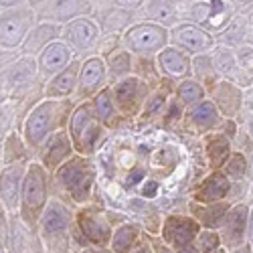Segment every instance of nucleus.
Segmentation results:
<instances>
[{"label":"nucleus","mask_w":253,"mask_h":253,"mask_svg":"<svg viewBox=\"0 0 253 253\" xmlns=\"http://www.w3.org/2000/svg\"><path fill=\"white\" fill-rule=\"evenodd\" d=\"M67 114L69 103L65 99H43L37 103L20 126V136H23L27 148L37 152L49 136L63 130L61 126L65 124Z\"/></svg>","instance_id":"f257e3e1"},{"label":"nucleus","mask_w":253,"mask_h":253,"mask_svg":"<svg viewBox=\"0 0 253 253\" xmlns=\"http://www.w3.org/2000/svg\"><path fill=\"white\" fill-rule=\"evenodd\" d=\"M47 203H49V172L41 166V162L33 160L27 164V172H25V180H23L20 209H18L20 219L31 229H35Z\"/></svg>","instance_id":"f03ea898"},{"label":"nucleus","mask_w":253,"mask_h":253,"mask_svg":"<svg viewBox=\"0 0 253 253\" xmlns=\"http://www.w3.org/2000/svg\"><path fill=\"white\" fill-rule=\"evenodd\" d=\"M53 174L55 182L69 193L75 203H85L89 199L93 186V164L87 156H71Z\"/></svg>","instance_id":"7ed1b4c3"},{"label":"nucleus","mask_w":253,"mask_h":253,"mask_svg":"<svg viewBox=\"0 0 253 253\" xmlns=\"http://www.w3.org/2000/svg\"><path fill=\"white\" fill-rule=\"evenodd\" d=\"M35 23H37L35 6L23 4L16 8L0 10V49L8 53H18Z\"/></svg>","instance_id":"20e7f679"},{"label":"nucleus","mask_w":253,"mask_h":253,"mask_svg":"<svg viewBox=\"0 0 253 253\" xmlns=\"http://www.w3.org/2000/svg\"><path fill=\"white\" fill-rule=\"evenodd\" d=\"M69 138L73 144V150L79 152V156H89L97 150V144L101 140V124L95 120L91 105L81 103L73 110L69 118Z\"/></svg>","instance_id":"39448f33"},{"label":"nucleus","mask_w":253,"mask_h":253,"mask_svg":"<svg viewBox=\"0 0 253 253\" xmlns=\"http://www.w3.org/2000/svg\"><path fill=\"white\" fill-rule=\"evenodd\" d=\"M122 43L128 53L134 55H154L168 47V29L156 23H138L124 31Z\"/></svg>","instance_id":"423d86ee"},{"label":"nucleus","mask_w":253,"mask_h":253,"mask_svg":"<svg viewBox=\"0 0 253 253\" xmlns=\"http://www.w3.org/2000/svg\"><path fill=\"white\" fill-rule=\"evenodd\" d=\"M27 164L29 162L0 166V205L10 215H16L20 209V193H23Z\"/></svg>","instance_id":"0eeeda50"},{"label":"nucleus","mask_w":253,"mask_h":253,"mask_svg":"<svg viewBox=\"0 0 253 253\" xmlns=\"http://www.w3.org/2000/svg\"><path fill=\"white\" fill-rule=\"evenodd\" d=\"M39 77L37 71V59L29 55H18L14 61H10L8 65L0 73V83L8 93H16L29 89L33 85V81Z\"/></svg>","instance_id":"6e6552de"},{"label":"nucleus","mask_w":253,"mask_h":253,"mask_svg":"<svg viewBox=\"0 0 253 253\" xmlns=\"http://www.w3.org/2000/svg\"><path fill=\"white\" fill-rule=\"evenodd\" d=\"M168 41L176 49L184 53H195V55L205 53L215 45L213 35L193 23H182V25H176L172 31H168Z\"/></svg>","instance_id":"1a4fd4ad"},{"label":"nucleus","mask_w":253,"mask_h":253,"mask_svg":"<svg viewBox=\"0 0 253 253\" xmlns=\"http://www.w3.org/2000/svg\"><path fill=\"white\" fill-rule=\"evenodd\" d=\"M35 59H37L39 77H43L45 81H49L53 75L63 71L73 61V49L63 39H57V41H53L51 45H47Z\"/></svg>","instance_id":"9d476101"},{"label":"nucleus","mask_w":253,"mask_h":253,"mask_svg":"<svg viewBox=\"0 0 253 253\" xmlns=\"http://www.w3.org/2000/svg\"><path fill=\"white\" fill-rule=\"evenodd\" d=\"M37 154H39L37 162H41V166H43L47 172H55L57 168L63 162H67L73 154V144H71L69 134L65 130L55 132L53 136H49L45 140V144L37 150Z\"/></svg>","instance_id":"9b49d317"},{"label":"nucleus","mask_w":253,"mask_h":253,"mask_svg":"<svg viewBox=\"0 0 253 253\" xmlns=\"http://www.w3.org/2000/svg\"><path fill=\"white\" fill-rule=\"evenodd\" d=\"M61 39L75 51H87L97 43L99 25L95 23V20H91L89 16L73 18L65 27H63Z\"/></svg>","instance_id":"f8f14e48"},{"label":"nucleus","mask_w":253,"mask_h":253,"mask_svg":"<svg viewBox=\"0 0 253 253\" xmlns=\"http://www.w3.org/2000/svg\"><path fill=\"white\" fill-rule=\"evenodd\" d=\"M61 33H63V27L59 23H53V20H39L35 27L29 31L27 39L23 47L18 49L20 55H29V57H37L41 51H43L47 45H51L53 41L61 39Z\"/></svg>","instance_id":"ddd939ff"},{"label":"nucleus","mask_w":253,"mask_h":253,"mask_svg":"<svg viewBox=\"0 0 253 253\" xmlns=\"http://www.w3.org/2000/svg\"><path fill=\"white\" fill-rule=\"evenodd\" d=\"M112 93V101L114 105L124 112V114H132L140 108V103L146 95V85L138 79V77H124L116 83V87Z\"/></svg>","instance_id":"4468645a"},{"label":"nucleus","mask_w":253,"mask_h":253,"mask_svg":"<svg viewBox=\"0 0 253 253\" xmlns=\"http://www.w3.org/2000/svg\"><path fill=\"white\" fill-rule=\"evenodd\" d=\"M77 225L87 241L103 247L112 241V227L105 221V217L93 209H83L77 215Z\"/></svg>","instance_id":"2eb2a0df"},{"label":"nucleus","mask_w":253,"mask_h":253,"mask_svg":"<svg viewBox=\"0 0 253 253\" xmlns=\"http://www.w3.org/2000/svg\"><path fill=\"white\" fill-rule=\"evenodd\" d=\"M199 235V223L188 217H168L162 227V237L166 243L182 249L186 245H193L195 237Z\"/></svg>","instance_id":"dca6fc26"},{"label":"nucleus","mask_w":253,"mask_h":253,"mask_svg":"<svg viewBox=\"0 0 253 253\" xmlns=\"http://www.w3.org/2000/svg\"><path fill=\"white\" fill-rule=\"evenodd\" d=\"M41 20H53V23H69L73 18L83 16V12L89 10L85 0H45L41 4Z\"/></svg>","instance_id":"f3484780"},{"label":"nucleus","mask_w":253,"mask_h":253,"mask_svg":"<svg viewBox=\"0 0 253 253\" xmlns=\"http://www.w3.org/2000/svg\"><path fill=\"white\" fill-rule=\"evenodd\" d=\"M79 61H71L69 65L53 75L45 83V97L47 99H65L77 89V81H79Z\"/></svg>","instance_id":"a211bd4d"},{"label":"nucleus","mask_w":253,"mask_h":253,"mask_svg":"<svg viewBox=\"0 0 253 253\" xmlns=\"http://www.w3.org/2000/svg\"><path fill=\"white\" fill-rule=\"evenodd\" d=\"M69 223H71L69 209L57 199H49L43 215H41V219H39V225H41V229H43V235L53 237V235L65 233V231L69 229Z\"/></svg>","instance_id":"6ab92c4d"},{"label":"nucleus","mask_w":253,"mask_h":253,"mask_svg":"<svg viewBox=\"0 0 253 253\" xmlns=\"http://www.w3.org/2000/svg\"><path fill=\"white\" fill-rule=\"evenodd\" d=\"M156 63L164 75L172 77V79H188L191 75V69H193V61L184 51L176 49V47H164L158 57H156Z\"/></svg>","instance_id":"aec40b11"},{"label":"nucleus","mask_w":253,"mask_h":253,"mask_svg":"<svg viewBox=\"0 0 253 253\" xmlns=\"http://www.w3.org/2000/svg\"><path fill=\"white\" fill-rule=\"evenodd\" d=\"M108 69H105V63L101 57L93 55L89 59H85L79 67V81H77V89L83 95H91L97 93V89L103 85Z\"/></svg>","instance_id":"412c9836"},{"label":"nucleus","mask_w":253,"mask_h":253,"mask_svg":"<svg viewBox=\"0 0 253 253\" xmlns=\"http://www.w3.org/2000/svg\"><path fill=\"white\" fill-rule=\"evenodd\" d=\"M245 221H247V209L243 205H237L227 213L223 225H225V243L229 247H239L243 243Z\"/></svg>","instance_id":"4be33fe9"},{"label":"nucleus","mask_w":253,"mask_h":253,"mask_svg":"<svg viewBox=\"0 0 253 253\" xmlns=\"http://www.w3.org/2000/svg\"><path fill=\"white\" fill-rule=\"evenodd\" d=\"M29 148L18 132H8L6 138L2 140V146H0V160H2V166L6 164H16V162H29Z\"/></svg>","instance_id":"5701e85b"},{"label":"nucleus","mask_w":253,"mask_h":253,"mask_svg":"<svg viewBox=\"0 0 253 253\" xmlns=\"http://www.w3.org/2000/svg\"><path fill=\"white\" fill-rule=\"evenodd\" d=\"M176 2L174 0H148L146 2V18L148 23H156V25H170L176 18Z\"/></svg>","instance_id":"b1692460"},{"label":"nucleus","mask_w":253,"mask_h":253,"mask_svg":"<svg viewBox=\"0 0 253 253\" xmlns=\"http://www.w3.org/2000/svg\"><path fill=\"white\" fill-rule=\"evenodd\" d=\"M227 193H229V180H227V176L215 172V174H211L203 182L197 199L199 201H205V203H213V201H221Z\"/></svg>","instance_id":"393cba45"},{"label":"nucleus","mask_w":253,"mask_h":253,"mask_svg":"<svg viewBox=\"0 0 253 253\" xmlns=\"http://www.w3.org/2000/svg\"><path fill=\"white\" fill-rule=\"evenodd\" d=\"M191 122L199 130L213 128V126L219 124V110L215 108L213 101H201L191 110Z\"/></svg>","instance_id":"a878e982"},{"label":"nucleus","mask_w":253,"mask_h":253,"mask_svg":"<svg viewBox=\"0 0 253 253\" xmlns=\"http://www.w3.org/2000/svg\"><path fill=\"white\" fill-rule=\"evenodd\" d=\"M193 213L197 217V221H201L205 227H217L225 221L229 207L223 203H215V205H207V207H195L193 205Z\"/></svg>","instance_id":"bb28decb"},{"label":"nucleus","mask_w":253,"mask_h":253,"mask_svg":"<svg viewBox=\"0 0 253 253\" xmlns=\"http://www.w3.org/2000/svg\"><path fill=\"white\" fill-rule=\"evenodd\" d=\"M138 239V227L136 225H122L114 231L112 235V251L114 253H130Z\"/></svg>","instance_id":"cd10ccee"},{"label":"nucleus","mask_w":253,"mask_h":253,"mask_svg":"<svg viewBox=\"0 0 253 253\" xmlns=\"http://www.w3.org/2000/svg\"><path fill=\"white\" fill-rule=\"evenodd\" d=\"M89 105H91V112H93V116L99 124H110L112 122V118L116 114V105L112 101L110 89H101Z\"/></svg>","instance_id":"c85d7f7f"},{"label":"nucleus","mask_w":253,"mask_h":253,"mask_svg":"<svg viewBox=\"0 0 253 253\" xmlns=\"http://www.w3.org/2000/svg\"><path fill=\"white\" fill-rule=\"evenodd\" d=\"M215 91V108H221L225 114H233L239 105V91L233 85H227V83H221Z\"/></svg>","instance_id":"c756f323"},{"label":"nucleus","mask_w":253,"mask_h":253,"mask_svg":"<svg viewBox=\"0 0 253 253\" xmlns=\"http://www.w3.org/2000/svg\"><path fill=\"white\" fill-rule=\"evenodd\" d=\"M105 69L110 71L112 79H124L128 77L132 71V53L128 51H120L116 55H112L105 63Z\"/></svg>","instance_id":"7c9ffc66"},{"label":"nucleus","mask_w":253,"mask_h":253,"mask_svg":"<svg viewBox=\"0 0 253 253\" xmlns=\"http://www.w3.org/2000/svg\"><path fill=\"white\" fill-rule=\"evenodd\" d=\"M207 154L211 158V164H213L215 168L221 166L227 160V156H229V140H225L223 136L209 138V142H207Z\"/></svg>","instance_id":"2f4dec72"},{"label":"nucleus","mask_w":253,"mask_h":253,"mask_svg":"<svg viewBox=\"0 0 253 253\" xmlns=\"http://www.w3.org/2000/svg\"><path fill=\"white\" fill-rule=\"evenodd\" d=\"M178 97L186 105H197V103L203 101L205 89H203L201 83H197L195 79H184L178 85Z\"/></svg>","instance_id":"473e14b6"},{"label":"nucleus","mask_w":253,"mask_h":253,"mask_svg":"<svg viewBox=\"0 0 253 253\" xmlns=\"http://www.w3.org/2000/svg\"><path fill=\"white\" fill-rule=\"evenodd\" d=\"M101 27L105 31H122L130 27V12L124 8H112L108 14L103 16Z\"/></svg>","instance_id":"72a5a7b5"},{"label":"nucleus","mask_w":253,"mask_h":253,"mask_svg":"<svg viewBox=\"0 0 253 253\" xmlns=\"http://www.w3.org/2000/svg\"><path fill=\"white\" fill-rule=\"evenodd\" d=\"M245 168H247V164H245V158H243V154H233L229 160H227V166H225V176H235V178H241L243 174H245Z\"/></svg>","instance_id":"f704fd0d"},{"label":"nucleus","mask_w":253,"mask_h":253,"mask_svg":"<svg viewBox=\"0 0 253 253\" xmlns=\"http://www.w3.org/2000/svg\"><path fill=\"white\" fill-rule=\"evenodd\" d=\"M199 249L203 253H213L219 249V235L213 233V231H203L199 237Z\"/></svg>","instance_id":"c9c22d12"},{"label":"nucleus","mask_w":253,"mask_h":253,"mask_svg":"<svg viewBox=\"0 0 253 253\" xmlns=\"http://www.w3.org/2000/svg\"><path fill=\"white\" fill-rule=\"evenodd\" d=\"M23 4H27V0H0V10L16 8V6H23Z\"/></svg>","instance_id":"e433bc0d"},{"label":"nucleus","mask_w":253,"mask_h":253,"mask_svg":"<svg viewBox=\"0 0 253 253\" xmlns=\"http://www.w3.org/2000/svg\"><path fill=\"white\" fill-rule=\"evenodd\" d=\"M122 8H138L144 4V0H116Z\"/></svg>","instance_id":"4c0bfd02"},{"label":"nucleus","mask_w":253,"mask_h":253,"mask_svg":"<svg viewBox=\"0 0 253 253\" xmlns=\"http://www.w3.org/2000/svg\"><path fill=\"white\" fill-rule=\"evenodd\" d=\"M156 195V182L144 184V197H154Z\"/></svg>","instance_id":"58836bf2"},{"label":"nucleus","mask_w":253,"mask_h":253,"mask_svg":"<svg viewBox=\"0 0 253 253\" xmlns=\"http://www.w3.org/2000/svg\"><path fill=\"white\" fill-rule=\"evenodd\" d=\"M142 176H144V172H142V170H134V174H132V176H128V184H134V182H138Z\"/></svg>","instance_id":"ea45409f"},{"label":"nucleus","mask_w":253,"mask_h":253,"mask_svg":"<svg viewBox=\"0 0 253 253\" xmlns=\"http://www.w3.org/2000/svg\"><path fill=\"white\" fill-rule=\"evenodd\" d=\"M176 253H199V249L195 245H186L182 249H176Z\"/></svg>","instance_id":"a19ab883"},{"label":"nucleus","mask_w":253,"mask_h":253,"mask_svg":"<svg viewBox=\"0 0 253 253\" xmlns=\"http://www.w3.org/2000/svg\"><path fill=\"white\" fill-rule=\"evenodd\" d=\"M85 253H114V251H108V249H103V247H99V249H87Z\"/></svg>","instance_id":"79ce46f5"},{"label":"nucleus","mask_w":253,"mask_h":253,"mask_svg":"<svg viewBox=\"0 0 253 253\" xmlns=\"http://www.w3.org/2000/svg\"><path fill=\"white\" fill-rule=\"evenodd\" d=\"M156 253H172V251L168 249V247H164V245H158L156 247Z\"/></svg>","instance_id":"37998d69"},{"label":"nucleus","mask_w":253,"mask_h":253,"mask_svg":"<svg viewBox=\"0 0 253 253\" xmlns=\"http://www.w3.org/2000/svg\"><path fill=\"white\" fill-rule=\"evenodd\" d=\"M231 253H249V247L243 245V247H239V249H235V251H231Z\"/></svg>","instance_id":"c03bdc74"},{"label":"nucleus","mask_w":253,"mask_h":253,"mask_svg":"<svg viewBox=\"0 0 253 253\" xmlns=\"http://www.w3.org/2000/svg\"><path fill=\"white\" fill-rule=\"evenodd\" d=\"M134 253H152V251H150V247H140V249L134 251Z\"/></svg>","instance_id":"a18cd8bd"},{"label":"nucleus","mask_w":253,"mask_h":253,"mask_svg":"<svg viewBox=\"0 0 253 253\" xmlns=\"http://www.w3.org/2000/svg\"><path fill=\"white\" fill-rule=\"evenodd\" d=\"M251 132H253V118H251Z\"/></svg>","instance_id":"49530a36"},{"label":"nucleus","mask_w":253,"mask_h":253,"mask_svg":"<svg viewBox=\"0 0 253 253\" xmlns=\"http://www.w3.org/2000/svg\"><path fill=\"white\" fill-rule=\"evenodd\" d=\"M251 235H253V221H251Z\"/></svg>","instance_id":"de8ad7c7"},{"label":"nucleus","mask_w":253,"mask_h":253,"mask_svg":"<svg viewBox=\"0 0 253 253\" xmlns=\"http://www.w3.org/2000/svg\"><path fill=\"white\" fill-rule=\"evenodd\" d=\"M213 253H223V251H219V249H217V251H213Z\"/></svg>","instance_id":"09e8293b"},{"label":"nucleus","mask_w":253,"mask_h":253,"mask_svg":"<svg viewBox=\"0 0 253 253\" xmlns=\"http://www.w3.org/2000/svg\"><path fill=\"white\" fill-rule=\"evenodd\" d=\"M241 2H249V0H241Z\"/></svg>","instance_id":"8fccbe9b"}]
</instances>
